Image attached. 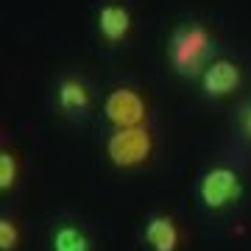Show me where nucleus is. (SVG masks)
Wrapping results in <instances>:
<instances>
[{
    "label": "nucleus",
    "instance_id": "nucleus-6",
    "mask_svg": "<svg viewBox=\"0 0 251 251\" xmlns=\"http://www.w3.org/2000/svg\"><path fill=\"white\" fill-rule=\"evenodd\" d=\"M131 31V14L120 3H106L98 11V34L109 45H120Z\"/></svg>",
    "mask_w": 251,
    "mask_h": 251
},
{
    "label": "nucleus",
    "instance_id": "nucleus-10",
    "mask_svg": "<svg viewBox=\"0 0 251 251\" xmlns=\"http://www.w3.org/2000/svg\"><path fill=\"white\" fill-rule=\"evenodd\" d=\"M17 176H20L17 156H14L9 148H3V151H0V190L9 193V190L17 184Z\"/></svg>",
    "mask_w": 251,
    "mask_h": 251
},
{
    "label": "nucleus",
    "instance_id": "nucleus-12",
    "mask_svg": "<svg viewBox=\"0 0 251 251\" xmlns=\"http://www.w3.org/2000/svg\"><path fill=\"white\" fill-rule=\"evenodd\" d=\"M240 131L246 134V140H251V103H246V106L240 109Z\"/></svg>",
    "mask_w": 251,
    "mask_h": 251
},
{
    "label": "nucleus",
    "instance_id": "nucleus-11",
    "mask_svg": "<svg viewBox=\"0 0 251 251\" xmlns=\"http://www.w3.org/2000/svg\"><path fill=\"white\" fill-rule=\"evenodd\" d=\"M20 249V229L11 218H0V251Z\"/></svg>",
    "mask_w": 251,
    "mask_h": 251
},
{
    "label": "nucleus",
    "instance_id": "nucleus-1",
    "mask_svg": "<svg viewBox=\"0 0 251 251\" xmlns=\"http://www.w3.org/2000/svg\"><path fill=\"white\" fill-rule=\"evenodd\" d=\"M212 59H215V39L201 23H184L173 28L168 39V64L176 75L201 78V73L209 67Z\"/></svg>",
    "mask_w": 251,
    "mask_h": 251
},
{
    "label": "nucleus",
    "instance_id": "nucleus-2",
    "mask_svg": "<svg viewBox=\"0 0 251 251\" xmlns=\"http://www.w3.org/2000/svg\"><path fill=\"white\" fill-rule=\"evenodd\" d=\"M151 151H153V140L143 126L117 128L106 140V153L117 168H140L143 162H148Z\"/></svg>",
    "mask_w": 251,
    "mask_h": 251
},
{
    "label": "nucleus",
    "instance_id": "nucleus-9",
    "mask_svg": "<svg viewBox=\"0 0 251 251\" xmlns=\"http://www.w3.org/2000/svg\"><path fill=\"white\" fill-rule=\"evenodd\" d=\"M50 251H92V243L81 226L59 224L50 232Z\"/></svg>",
    "mask_w": 251,
    "mask_h": 251
},
{
    "label": "nucleus",
    "instance_id": "nucleus-7",
    "mask_svg": "<svg viewBox=\"0 0 251 251\" xmlns=\"http://www.w3.org/2000/svg\"><path fill=\"white\" fill-rule=\"evenodd\" d=\"M143 240L151 251H176L181 243V232L176 221L168 215H151L145 221Z\"/></svg>",
    "mask_w": 251,
    "mask_h": 251
},
{
    "label": "nucleus",
    "instance_id": "nucleus-8",
    "mask_svg": "<svg viewBox=\"0 0 251 251\" xmlns=\"http://www.w3.org/2000/svg\"><path fill=\"white\" fill-rule=\"evenodd\" d=\"M56 103L64 115H84L90 109V87L81 78H62L56 84Z\"/></svg>",
    "mask_w": 251,
    "mask_h": 251
},
{
    "label": "nucleus",
    "instance_id": "nucleus-4",
    "mask_svg": "<svg viewBox=\"0 0 251 251\" xmlns=\"http://www.w3.org/2000/svg\"><path fill=\"white\" fill-rule=\"evenodd\" d=\"M106 117L117 128H131L143 126L145 120V103L131 87H117L106 98Z\"/></svg>",
    "mask_w": 251,
    "mask_h": 251
},
{
    "label": "nucleus",
    "instance_id": "nucleus-5",
    "mask_svg": "<svg viewBox=\"0 0 251 251\" xmlns=\"http://www.w3.org/2000/svg\"><path fill=\"white\" fill-rule=\"evenodd\" d=\"M201 87L209 98H226L240 87V67L229 59H212L201 73Z\"/></svg>",
    "mask_w": 251,
    "mask_h": 251
},
{
    "label": "nucleus",
    "instance_id": "nucleus-3",
    "mask_svg": "<svg viewBox=\"0 0 251 251\" xmlns=\"http://www.w3.org/2000/svg\"><path fill=\"white\" fill-rule=\"evenodd\" d=\"M243 193V181L240 173L234 168H226V165H218L212 171H206L198 181V196L204 201L206 209H226L229 204H234Z\"/></svg>",
    "mask_w": 251,
    "mask_h": 251
}]
</instances>
